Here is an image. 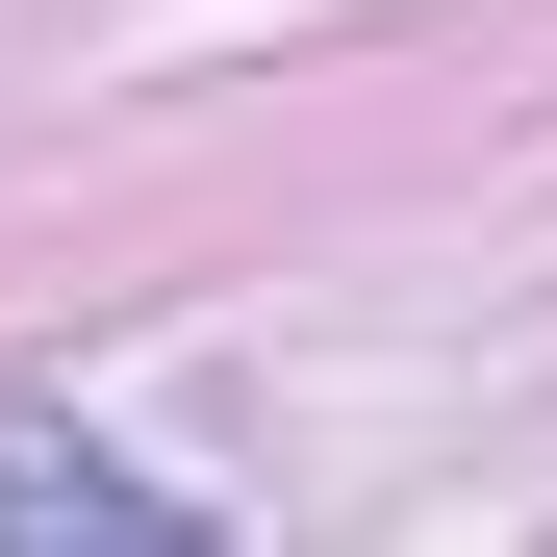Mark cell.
Listing matches in <instances>:
<instances>
[{
	"label": "cell",
	"instance_id": "6da1fadb",
	"mask_svg": "<svg viewBox=\"0 0 557 557\" xmlns=\"http://www.w3.org/2000/svg\"><path fill=\"white\" fill-rule=\"evenodd\" d=\"M0 557H228L177 482H127V456H76V431H0Z\"/></svg>",
	"mask_w": 557,
	"mask_h": 557
}]
</instances>
